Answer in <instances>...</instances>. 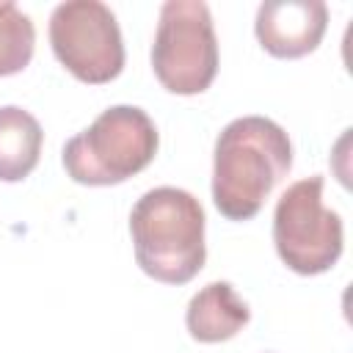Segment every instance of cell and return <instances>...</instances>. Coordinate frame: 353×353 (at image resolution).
Masks as SVG:
<instances>
[{
	"label": "cell",
	"mask_w": 353,
	"mask_h": 353,
	"mask_svg": "<svg viewBox=\"0 0 353 353\" xmlns=\"http://www.w3.org/2000/svg\"><path fill=\"white\" fill-rule=\"evenodd\" d=\"M36 47V28L17 3H0V77L22 72Z\"/></svg>",
	"instance_id": "cell-10"
},
{
	"label": "cell",
	"mask_w": 353,
	"mask_h": 353,
	"mask_svg": "<svg viewBox=\"0 0 353 353\" xmlns=\"http://www.w3.org/2000/svg\"><path fill=\"white\" fill-rule=\"evenodd\" d=\"M138 268L163 284H188L207 259L204 210L182 188H152L130 212Z\"/></svg>",
	"instance_id": "cell-2"
},
{
	"label": "cell",
	"mask_w": 353,
	"mask_h": 353,
	"mask_svg": "<svg viewBox=\"0 0 353 353\" xmlns=\"http://www.w3.org/2000/svg\"><path fill=\"white\" fill-rule=\"evenodd\" d=\"M273 243L281 262L301 273L317 276L342 256V218L323 204V176L292 182L273 210Z\"/></svg>",
	"instance_id": "cell-5"
},
{
	"label": "cell",
	"mask_w": 353,
	"mask_h": 353,
	"mask_svg": "<svg viewBox=\"0 0 353 353\" xmlns=\"http://www.w3.org/2000/svg\"><path fill=\"white\" fill-rule=\"evenodd\" d=\"M251 320L248 303L234 292L229 281H210L204 284L188 303L185 325L196 342L215 345L232 339L243 331Z\"/></svg>",
	"instance_id": "cell-8"
},
{
	"label": "cell",
	"mask_w": 353,
	"mask_h": 353,
	"mask_svg": "<svg viewBox=\"0 0 353 353\" xmlns=\"http://www.w3.org/2000/svg\"><path fill=\"white\" fill-rule=\"evenodd\" d=\"M152 69L171 94L193 97L210 88L218 74V39L207 3H163L152 44Z\"/></svg>",
	"instance_id": "cell-4"
},
{
	"label": "cell",
	"mask_w": 353,
	"mask_h": 353,
	"mask_svg": "<svg viewBox=\"0 0 353 353\" xmlns=\"http://www.w3.org/2000/svg\"><path fill=\"white\" fill-rule=\"evenodd\" d=\"M292 168L287 132L265 116H240L215 138L212 201L229 221L254 218Z\"/></svg>",
	"instance_id": "cell-1"
},
{
	"label": "cell",
	"mask_w": 353,
	"mask_h": 353,
	"mask_svg": "<svg viewBox=\"0 0 353 353\" xmlns=\"http://www.w3.org/2000/svg\"><path fill=\"white\" fill-rule=\"evenodd\" d=\"M50 44L61 66L80 83L102 85L124 69V41L116 14L99 0H66L55 6Z\"/></svg>",
	"instance_id": "cell-6"
},
{
	"label": "cell",
	"mask_w": 353,
	"mask_h": 353,
	"mask_svg": "<svg viewBox=\"0 0 353 353\" xmlns=\"http://www.w3.org/2000/svg\"><path fill=\"white\" fill-rule=\"evenodd\" d=\"M328 28V6L320 0H265L256 8L254 33L273 58H303L317 50Z\"/></svg>",
	"instance_id": "cell-7"
},
{
	"label": "cell",
	"mask_w": 353,
	"mask_h": 353,
	"mask_svg": "<svg viewBox=\"0 0 353 353\" xmlns=\"http://www.w3.org/2000/svg\"><path fill=\"white\" fill-rule=\"evenodd\" d=\"M41 124L33 113L17 105L0 108V182H19L36 165L41 154Z\"/></svg>",
	"instance_id": "cell-9"
},
{
	"label": "cell",
	"mask_w": 353,
	"mask_h": 353,
	"mask_svg": "<svg viewBox=\"0 0 353 353\" xmlns=\"http://www.w3.org/2000/svg\"><path fill=\"white\" fill-rule=\"evenodd\" d=\"M157 146L160 135L146 110L113 105L63 143L61 160L77 185L105 188L143 171L154 160Z\"/></svg>",
	"instance_id": "cell-3"
}]
</instances>
